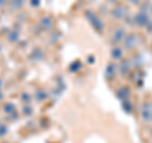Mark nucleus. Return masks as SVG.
I'll return each instance as SVG.
<instances>
[{"label": "nucleus", "instance_id": "f257e3e1", "mask_svg": "<svg viewBox=\"0 0 152 143\" xmlns=\"http://www.w3.org/2000/svg\"><path fill=\"white\" fill-rule=\"evenodd\" d=\"M132 1H133V3H136V1H137V0H132Z\"/></svg>", "mask_w": 152, "mask_h": 143}]
</instances>
